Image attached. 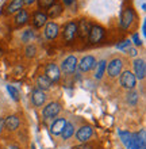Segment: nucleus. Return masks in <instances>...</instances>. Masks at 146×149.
Returning <instances> with one entry per match:
<instances>
[{
	"mask_svg": "<svg viewBox=\"0 0 146 149\" xmlns=\"http://www.w3.org/2000/svg\"><path fill=\"white\" fill-rule=\"evenodd\" d=\"M57 34H58V26H57V23L50 22V23L46 24V27H45V36H46V38L54 39L57 37Z\"/></svg>",
	"mask_w": 146,
	"mask_h": 149,
	"instance_id": "13",
	"label": "nucleus"
},
{
	"mask_svg": "<svg viewBox=\"0 0 146 149\" xmlns=\"http://www.w3.org/2000/svg\"><path fill=\"white\" fill-rule=\"evenodd\" d=\"M46 77L50 81H57L60 79V69L55 64H49L46 67Z\"/></svg>",
	"mask_w": 146,
	"mask_h": 149,
	"instance_id": "10",
	"label": "nucleus"
},
{
	"mask_svg": "<svg viewBox=\"0 0 146 149\" xmlns=\"http://www.w3.org/2000/svg\"><path fill=\"white\" fill-rule=\"evenodd\" d=\"M72 149H93V145H91V144H81V145L73 146Z\"/></svg>",
	"mask_w": 146,
	"mask_h": 149,
	"instance_id": "30",
	"label": "nucleus"
},
{
	"mask_svg": "<svg viewBox=\"0 0 146 149\" xmlns=\"http://www.w3.org/2000/svg\"><path fill=\"white\" fill-rule=\"evenodd\" d=\"M120 69H122V61L119 58L112 60L108 64V74H110L111 77H116L120 73Z\"/></svg>",
	"mask_w": 146,
	"mask_h": 149,
	"instance_id": "9",
	"label": "nucleus"
},
{
	"mask_svg": "<svg viewBox=\"0 0 146 149\" xmlns=\"http://www.w3.org/2000/svg\"><path fill=\"white\" fill-rule=\"evenodd\" d=\"M61 12H62V6H61V4H53V6L49 7L48 15L54 19V18H57V16L61 15Z\"/></svg>",
	"mask_w": 146,
	"mask_h": 149,
	"instance_id": "20",
	"label": "nucleus"
},
{
	"mask_svg": "<svg viewBox=\"0 0 146 149\" xmlns=\"http://www.w3.org/2000/svg\"><path fill=\"white\" fill-rule=\"evenodd\" d=\"M95 64H96V61H95V58H93L92 56H85V57L80 61L79 69L81 72H88V71H91L92 68L95 67Z\"/></svg>",
	"mask_w": 146,
	"mask_h": 149,
	"instance_id": "7",
	"label": "nucleus"
},
{
	"mask_svg": "<svg viewBox=\"0 0 146 149\" xmlns=\"http://www.w3.org/2000/svg\"><path fill=\"white\" fill-rule=\"evenodd\" d=\"M134 19V14H133V10L131 8H125L122 12V16H120V24H122L123 29H129V26L131 24Z\"/></svg>",
	"mask_w": 146,
	"mask_h": 149,
	"instance_id": "3",
	"label": "nucleus"
},
{
	"mask_svg": "<svg viewBox=\"0 0 146 149\" xmlns=\"http://www.w3.org/2000/svg\"><path fill=\"white\" fill-rule=\"evenodd\" d=\"M120 84L127 90H133L135 87V76L130 71H126L120 74Z\"/></svg>",
	"mask_w": 146,
	"mask_h": 149,
	"instance_id": "1",
	"label": "nucleus"
},
{
	"mask_svg": "<svg viewBox=\"0 0 146 149\" xmlns=\"http://www.w3.org/2000/svg\"><path fill=\"white\" fill-rule=\"evenodd\" d=\"M7 91H8V94H10V96H12L14 100H19V92L12 86H7Z\"/></svg>",
	"mask_w": 146,
	"mask_h": 149,
	"instance_id": "27",
	"label": "nucleus"
},
{
	"mask_svg": "<svg viewBox=\"0 0 146 149\" xmlns=\"http://www.w3.org/2000/svg\"><path fill=\"white\" fill-rule=\"evenodd\" d=\"M76 34H77V24L75 22H69L65 26V30H64V38H65V41H72L76 37Z\"/></svg>",
	"mask_w": 146,
	"mask_h": 149,
	"instance_id": "8",
	"label": "nucleus"
},
{
	"mask_svg": "<svg viewBox=\"0 0 146 149\" xmlns=\"http://www.w3.org/2000/svg\"><path fill=\"white\" fill-rule=\"evenodd\" d=\"M92 136V127L91 126H83V127H80L77 134H76V137L77 140L81 142H85L87 140H89V137Z\"/></svg>",
	"mask_w": 146,
	"mask_h": 149,
	"instance_id": "11",
	"label": "nucleus"
},
{
	"mask_svg": "<svg viewBox=\"0 0 146 149\" xmlns=\"http://www.w3.org/2000/svg\"><path fill=\"white\" fill-rule=\"evenodd\" d=\"M127 102L130 103V104H135V103L138 102V94H137L135 91L129 92V95H127Z\"/></svg>",
	"mask_w": 146,
	"mask_h": 149,
	"instance_id": "25",
	"label": "nucleus"
},
{
	"mask_svg": "<svg viewBox=\"0 0 146 149\" xmlns=\"http://www.w3.org/2000/svg\"><path fill=\"white\" fill-rule=\"evenodd\" d=\"M26 56L27 57H34L35 56V46H28L26 49Z\"/></svg>",
	"mask_w": 146,
	"mask_h": 149,
	"instance_id": "29",
	"label": "nucleus"
},
{
	"mask_svg": "<svg viewBox=\"0 0 146 149\" xmlns=\"http://www.w3.org/2000/svg\"><path fill=\"white\" fill-rule=\"evenodd\" d=\"M133 39H134V43H135V45H141V43H142V42H141V39H139V37L137 36V34L133 37Z\"/></svg>",
	"mask_w": 146,
	"mask_h": 149,
	"instance_id": "32",
	"label": "nucleus"
},
{
	"mask_svg": "<svg viewBox=\"0 0 146 149\" xmlns=\"http://www.w3.org/2000/svg\"><path fill=\"white\" fill-rule=\"evenodd\" d=\"M50 84H51V81L46 76H39V77H38V86H39L41 88L48 90V88H50Z\"/></svg>",
	"mask_w": 146,
	"mask_h": 149,
	"instance_id": "24",
	"label": "nucleus"
},
{
	"mask_svg": "<svg viewBox=\"0 0 146 149\" xmlns=\"http://www.w3.org/2000/svg\"><path fill=\"white\" fill-rule=\"evenodd\" d=\"M129 50H130V54L131 56H135V54H137V50H135V49H129Z\"/></svg>",
	"mask_w": 146,
	"mask_h": 149,
	"instance_id": "34",
	"label": "nucleus"
},
{
	"mask_svg": "<svg viewBox=\"0 0 146 149\" xmlns=\"http://www.w3.org/2000/svg\"><path fill=\"white\" fill-rule=\"evenodd\" d=\"M127 46L130 47V41H123V42L119 43L116 47H118V49H125V47H127Z\"/></svg>",
	"mask_w": 146,
	"mask_h": 149,
	"instance_id": "31",
	"label": "nucleus"
},
{
	"mask_svg": "<svg viewBox=\"0 0 146 149\" xmlns=\"http://www.w3.org/2000/svg\"><path fill=\"white\" fill-rule=\"evenodd\" d=\"M4 125H6V127H7L8 130L18 129V126H19V118L16 117V115H10V117L6 118Z\"/></svg>",
	"mask_w": 146,
	"mask_h": 149,
	"instance_id": "17",
	"label": "nucleus"
},
{
	"mask_svg": "<svg viewBox=\"0 0 146 149\" xmlns=\"http://www.w3.org/2000/svg\"><path fill=\"white\" fill-rule=\"evenodd\" d=\"M73 133H75V127H73V125H72V123H66L61 134H62L64 140H68V138L72 137V134H73Z\"/></svg>",
	"mask_w": 146,
	"mask_h": 149,
	"instance_id": "21",
	"label": "nucleus"
},
{
	"mask_svg": "<svg viewBox=\"0 0 146 149\" xmlns=\"http://www.w3.org/2000/svg\"><path fill=\"white\" fill-rule=\"evenodd\" d=\"M66 125V119L65 118H58L57 121L53 122V125H51V133L54 134V136H58V134L62 133L64 127Z\"/></svg>",
	"mask_w": 146,
	"mask_h": 149,
	"instance_id": "12",
	"label": "nucleus"
},
{
	"mask_svg": "<svg viewBox=\"0 0 146 149\" xmlns=\"http://www.w3.org/2000/svg\"><path fill=\"white\" fill-rule=\"evenodd\" d=\"M104 69H106V61H99L98 65H96V72H95V77L96 79H102L103 73H104Z\"/></svg>",
	"mask_w": 146,
	"mask_h": 149,
	"instance_id": "23",
	"label": "nucleus"
},
{
	"mask_svg": "<svg viewBox=\"0 0 146 149\" xmlns=\"http://www.w3.org/2000/svg\"><path fill=\"white\" fill-rule=\"evenodd\" d=\"M103 36H104V30H103L100 26H92L91 30H89L88 38H89V41H91L92 43H96L103 38Z\"/></svg>",
	"mask_w": 146,
	"mask_h": 149,
	"instance_id": "6",
	"label": "nucleus"
},
{
	"mask_svg": "<svg viewBox=\"0 0 146 149\" xmlns=\"http://www.w3.org/2000/svg\"><path fill=\"white\" fill-rule=\"evenodd\" d=\"M0 127H1V123H0ZM0 130H1V129H0Z\"/></svg>",
	"mask_w": 146,
	"mask_h": 149,
	"instance_id": "37",
	"label": "nucleus"
},
{
	"mask_svg": "<svg viewBox=\"0 0 146 149\" xmlns=\"http://www.w3.org/2000/svg\"><path fill=\"white\" fill-rule=\"evenodd\" d=\"M6 149H18V148H16V146H7V148H6Z\"/></svg>",
	"mask_w": 146,
	"mask_h": 149,
	"instance_id": "36",
	"label": "nucleus"
},
{
	"mask_svg": "<svg viewBox=\"0 0 146 149\" xmlns=\"http://www.w3.org/2000/svg\"><path fill=\"white\" fill-rule=\"evenodd\" d=\"M64 3L65 4H72L73 3V0H64Z\"/></svg>",
	"mask_w": 146,
	"mask_h": 149,
	"instance_id": "35",
	"label": "nucleus"
},
{
	"mask_svg": "<svg viewBox=\"0 0 146 149\" xmlns=\"http://www.w3.org/2000/svg\"><path fill=\"white\" fill-rule=\"evenodd\" d=\"M89 30H91V24H89V22H88L87 19H81L79 22V24H77V33H79L80 38H88V36H89Z\"/></svg>",
	"mask_w": 146,
	"mask_h": 149,
	"instance_id": "5",
	"label": "nucleus"
},
{
	"mask_svg": "<svg viewBox=\"0 0 146 149\" xmlns=\"http://www.w3.org/2000/svg\"><path fill=\"white\" fill-rule=\"evenodd\" d=\"M46 100V95L42 92L41 90H35L33 91V103L35 106H42Z\"/></svg>",
	"mask_w": 146,
	"mask_h": 149,
	"instance_id": "16",
	"label": "nucleus"
},
{
	"mask_svg": "<svg viewBox=\"0 0 146 149\" xmlns=\"http://www.w3.org/2000/svg\"><path fill=\"white\" fill-rule=\"evenodd\" d=\"M33 38H34V33H33L31 29L26 30V31L23 33V36H22V41H23V42H30Z\"/></svg>",
	"mask_w": 146,
	"mask_h": 149,
	"instance_id": "26",
	"label": "nucleus"
},
{
	"mask_svg": "<svg viewBox=\"0 0 146 149\" xmlns=\"http://www.w3.org/2000/svg\"><path fill=\"white\" fill-rule=\"evenodd\" d=\"M46 20H48V15L46 14H44V12H35L34 14V26L35 27H42V26H45L46 24Z\"/></svg>",
	"mask_w": 146,
	"mask_h": 149,
	"instance_id": "18",
	"label": "nucleus"
},
{
	"mask_svg": "<svg viewBox=\"0 0 146 149\" xmlns=\"http://www.w3.org/2000/svg\"><path fill=\"white\" fill-rule=\"evenodd\" d=\"M60 110H61V107H60L58 103H49L48 106L44 109V113H42V115H44L45 119H50V118H54L57 114L60 113Z\"/></svg>",
	"mask_w": 146,
	"mask_h": 149,
	"instance_id": "2",
	"label": "nucleus"
},
{
	"mask_svg": "<svg viewBox=\"0 0 146 149\" xmlns=\"http://www.w3.org/2000/svg\"><path fill=\"white\" fill-rule=\"evenodd\" d=\"M35 0H23V4H33Z\"/></svg>",
	"mask_w": 146,
	"mask_h": 149,
	"instance_id": "33",
	"label": "nucleus"
},
{
	"mask_svg": "<svg viewBox=\"0 0 146 149\" xmlns=\"http://www.w3.org/2000/svg\"><path fill=\"white\" fill-rule=\"evenodd\" d=\"M77 68V58L75 56H69L65 61L62 63V71L65 73H73Z\"/></svg>",
	"mask_w": 146,
	"mask_h": 149,
	"instance_id": "4",
	"label": "nucleus"
},
{
	"mask_svg": "<svg viewBox=\"0 0 146 149\" xmlns=\"http://www.w3.org/2000/svg\"><path fill=\"white\" fill-rule=\"evenodd\" d=\"M134 69H135V74L138 79H143L146 73V67H145V61L143 60H137L134 63Z\"/></svg>",
	"mask_w": 146,
	"mask_h": 149,
	"instance_id": "14",
	"label": "nucleus"
},
{
	"mask_svg": "<svg viewBox=\"0 0 146 149\" xmlns=\"http://www.w3.org/2000/svg\"><path fill=\"white\" fill-rule=\"evenodd\" d=\"M22 6H23V0H11L6 8V14H14V12L19 11L22 10Z\"/></svg>",
	"mask_w": 146,
	"mask_h": 149,
	"instance_id": "15",
	"label": "nucleus"
},
{
	"mask_svg": "<svg viewBox=\"0 0 146 149\" xmlns=\"http://www.w3.org/2000/svg\"><path fill=\"white\" fill-rule=\"evenodd\" d=\"M28 20V14L27 11H24V10H19L18 14L15 16V23L16 26H23L24 23H27Z\"/></svg>",
	"mask_w": 146,
	"mask_h": 149,
	"instance_id": "19",
	"label": "nucleus"
},
{
	"mask_svg": "<svg viewBox=\"0 0 146 149\" xmlns=\"http://www.w3.org/2000/svg\"><path fill=\"white\" fill-rule=\"evenodd\" d=\"M119 136H120V140L127 148L130 149L131 146V134L129 132H119Z\"/></svg>",
	"mask_w": 146,
	"mask_h": 149,
	"instance_id": "22",
	"label": "nucleus"
},
{
	"mask_svg": "<svg viewBox=\"0 0 146 149\" xmlns=\"http://www.w3.org/2000/svg\"><path fill=\"white\" fill-rule=\"evenodd\" d=\"M41 8H49L50 6L54 4V0H38Z\"/></svg>",
	"mask_w": 146,
	"mask_h": 149,
	"instance_id": "28",
	"label": "nucleus"
}]
</instances>
